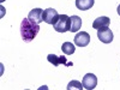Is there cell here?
<instances>
[{"label":"cell","mask_w":120,"mask_h":90,"mask_svg":"<svg viewBox=\"0 0 120 90\" xmlns=\"http://www.w3.org/2000/svg\"><path fill=\"white\" fill-rule=\"evenodd\" d=\"M38 31H40L38 24L30 22L28 18H24L21 22V36L24 42H31L37 36Z\"/></svg>","instance_id":"1"},{"label":"cell","mask_w":120,"mask_h":90,"mask_svg":"<svg viewBox=\"0 0 120 90\" xmlns=\"http://www.w3.org/2000/svg\"><path fill=\"white\" fill-rule=\"evenodd\" d=\"M70 24H71V18L66 15H60L58 21L53 24V26L58 33H66L70 31Z\"/></svg>","instance_id":"2"},{"label":"cell","mask_w":120,"mask_h":90,"mask_svg":"<svg viewBox=\"0 0 120 90\" xmlns=\"http://www.w3.org/2000/svg\"><path fill=\"white\" fill-rule=\"evenodd\" d=\"M59 13L54 8H47L43 11V15H42V19H43V22L47 23V24H54L56 21H58V18H59Z\"/></svg>","instance_id":"3"},{"label":"cell","mask_w":120,"mask_h":90,"mask_svg":"<svg viewBox=\"0 0 120 90\" xmlns=\"http://www.w3.org/2000/svg\"><path fill=\"white\" fill-rule=\"evenodd\" d=\"M97 37H98L100 41L103 42V43H111L113 41V38H114L112 30L108 29V28L97 30Z\"/></svg>","instance_id":"4"},{"label":"cell","mask_w":120,"mask_h":90,"mask_svg":"<svg viewBox=\"0 0 120 90\" xmlns=\"http://www.w3.org/2000/svg\"><path fill=\"white\" fill-rule=\"evenodd\" d=\"M90 43V35L85 31H81L75 36V45L78 47H86Z\"/></svg>","instance_id":"5"},{"label":"cell","mask_w":120,"mask_h":90,"mask_svg":"<svg viewBox=\"0 0 120 90\" xmlns=\"http://www.w3.org/2000/svg\"><path fill=\"white\" fill-rule=\"evenodd\" d=\"M47 59H48V61L51 63V64H53L54 66H59L60 64H63V65H65V66H72V65H73L72 63H68L67 59H66L64 55L58 56V55H55V54H48V55H47Z\"/></svg>","instance_id":"6"},{"label":"cell","mask_w":120,"mask_h":90,"mask_svg":"<svg viewBox=\"0 0 120 90\" xmlns=\"http://www.w3.org/2000/svg\"><path fill=\"white\" fill-rule=\"evenodd\" d=\"M83 86L88 90H93L96 88L97 85V78L95 75L93 73H86L84 77H83Z\"/></svg>","instance_id":"7"},{"label":"cell","mask_w":120,"mask_h":90,"mask_svg":"<svg viewBox=\"0 0 120 90\" xmlns=\"http://www.w3.org/2000/svg\"><path fill=\"white\" fill-rule=\"evenodd\" d=\"M42 15H43L42 8H34V10H31V11L29 12V15H28V19H29L30 22H33V23L40 24L41 22H43Z\"/></svg>","instance_id":"8"},{"label":"cell","mask_w":120,"mask_h":90,"mask_svg":"<svg viewBox=\"0 0 120 90\" xmlns=\"http://www.w3.org/2000/svg\"><path fill=\"white\" fill-rule=\"evenodd\" d=\"M109 23H111V19L106 16H102V17H98L97 19H95L94 23H93V28L96 29V30H100V29H105V28H108L109 26Z\"/></svg>","instance_id":"9"},{"label":"cell","mask_w":120,"mask_h":90,"mask_svg":"<svg viewBox=\"0 0 120 90\" xmlns=\"http://www.w3.org/2000/svg\"><path fill=\"white\" fill-rule=\"evenodd\" d=\"M95 0H76V7L81 11H85V10H90L94 6Z\"/></svg>","instance_id":"10"},{"label":"cell","mask_w":120,"mask_h":90,"mask_svg":"<svg viewBox=\"0 0 120 90\" xmlns=\"http://www.w3.org/2000/svg\"><path fill=\"white\" fill-rule=\"evenodd\" d=\"M71 18V24H70V31L71 33H77L79 29L82 28V19L78 16H72Z\"/></svg>","instance_id":"11"},{"label":"cell","mask_w":120,"mask_h":90,"mask_svg":"<svg viewBox=\"0 0 120 90\" xmlns=\"http://www.w3.org/2000/svg\"><path fill=\"white\" fill-rule=\"evenodd\" d=\"M61 51H63V53L64 54H66V55H72L73 53H75V51H76V47H75V45L72 43V42H64L63 43V46H61Z\"/></svg>","instance_id":"12"},{"label":"cell","mask_w":120,"mask_h":90,"mask_svg":"<svg viewBox=\"0 0 120 90\" xmlns=\"http://www.w3.org/2000/svg\"><path fill=\"white\" fill-rule=\"evenodd\" d=\"M84 86H83V83L78 82V81H72L67 84V90H71V89H78V90H82Z\"/></svg>","instance_id":"13"},{"label":"cell","mask_w":120,"mask_h":90,"mask_svg":"<svg viewBox=\"0 0 120 90\" xmlns=\"http://www.w3.org/2000/svg\"><path fill=\"white\" fill-rule=\"evenodd\" d=\"M118 15H119V16H120V5H119V6H118Z\"/></svg>","instance_id":"14"},{"label":"cell","mask_w":120,"mask_h":90,"mask_svg":"<svg viewBox=\"0 0 120 90\" xmlns=\"http://www.w3.org/2000/svg\"><path fill=\"white\" fill-rule=\"evenodd\" d=\"M0 1H4V0H0Z\"/></svg>","instance_id":"15"}]
</instances>
